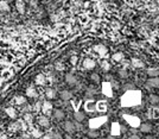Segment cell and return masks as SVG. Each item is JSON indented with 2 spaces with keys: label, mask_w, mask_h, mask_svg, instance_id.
<instances>
[{
  "label": "cell",
  "mask_w": 159,
  "mask_h": 139,
  "mask_svg": "<svg viewBox=\"0 0 159 139\" xmlns=\"http://www.w3.org/2000/svg\"><path fill=\"white\" fill-rule=\"evenodd\" d=\"M41 107H42V106H41V104H39V102H37V104L34 105V109H36V111H39V109H41Z\"/></svg>",
  "instance_id": "obj_42"
},
{
  "label": "cell",
  "mask_w": 159,
  "mask_h": 139,
  "mask_svg": "<svg viewBox=\"0 0 159 139\" xmlns=\"http://www.w3.org/2000/svg\"><path fill=\"white\" fill-rule=\"evenodd\" d=\"M93 49H94V51L96 54H99V56H101V57H105L107 55V53H108V49L103 44H95Z\"/></svg>",
  "instance_id": "obj_6"
},
{
  "label": "cell",
  "mask_w": 159,
  "mask_h": 139,
  "mask_svg": "<svg viewBox=\"0 0 159 139\" xmlns=\"http://www.w3.org/2000/svg\"><path fill=\"white\" fill-rule=\"evenodd\" d=\"M64 139H72V138H71V136L68 133V136H65V138H64Z\"/></svg>",
  "instance_id": "obj_45"
},
{
  "label": "cell",
  "mask_w": 159,
  "mask_h": 139,
  "mask_svg": "<svg viewBox=\"0 0 159 139\" xmlns=\"http://www.w3.org/2000/svg\"><path fill=\"white\" fill-rule=\"evenodd\" d=\"M146 74H147L149 77H157V76H159V69L158 68H149L146 70Z\"/></svg>",
  "instance_id": "obj_18"
},
{
  "label": "cell",
  "mask_w": 159,
  "mask_h": 139,
  "mask_svg": "<svg viewBox=\"0 0 159 139\" xmlns=\"http://www.w3.org/2000/svg\"><path fill=\"white\" fill-rule=\"evenodd\" d=\"M124 119L127 121V124L131 126V127H133V129H138L139 126H140V124H141L140 118H139V117H137V115L125 114V115H124Z\"/></svg>",
  "instance_id": "obj_3"
},
{
  "label": "cell",
  "mask_w": 159,
  "mask_h": 139,
  "mask_svg": "<svg viewBox=\"0 0 159 139\" xmlns=\"http://www.w3.org/2000/svg\"><path fill=\"white\" fill-rule=\"evenodd\" d=\"M5 112H6V114H7L11 119H16V118H17V111H16L13 107H7V108L5 109Z\"/></svg>",
  "instance_id": "obj_23"
},
{
  "label": "cell",
  "mask_w": 159,
  "mask_h": 139,
  "mask_svg": "<svg viewBox=\"0 0 159 139\" xmlns=\"http://www.w3.org/2000/svg\"><path fill=\"white\" fill-rule=\"evenodd\" d=\"M59 96H61V99H62L63 101H69L72 98V93L70 91L64 89V91H62V92L59 93Z\"/></svg>",
  "instance_id": "obj_17"
},
{
  "label": "cell",
  "mask_w": 159,
  "mask_h": 139,
  "mask_svg": "<svg viewBox=\"0 0 159 139\" xmlns=\"http://www.w3.org/2000/svg\"><path fill=\"white\" fill-rule=\"evenodd\" d=\"M45 96L47 100H52L56 98V91L54 89V88H46L45 91Z\"/></svg>",
  "instance_id": "obj_19"
},
{
  "label": "cell",
  "mask_w": 159,
  "mask_h": 139,
  "mask_svg": "<svg viewBox=\"0 0 159 139\" xmlns=\"http://www.w3.org/2000/svg\"><path fill=\"white\" fill-rule=\"evenodd\" d=\"M150 104H152V105H158L159 104V96L157 94H151L150 95Z\"/></svg>",
  "instance_id": "obj_31"
},
{
  "label": "cell",
  "mask_w": 159,
  "mask_h": 139,
  "mask_svg": "<svg viewBox=\"0 0 159 139\" xmlns=\"http://www.w3.org/2000/svg\"><path fill=\"white\" fill-rule=\"evenodd\" d=\"M83 68L87 69V70H93L95 67H96V62L93 59V58H84L83 61Z\"/></svg>",
  "instance_id": "obj_9"
},
{
  "label": "cell",
  "mask_w": 159,
  "mask_h": 139,
  "mask_svg": "<svg viewBox=\"0 0 159 139\" xmlns=\"http://www.w3.org/2000/svg\"><path fill=\"white\" fill-rule=\"evenodd\" d=\"M101 68L105 70V71H109L111 70V63H109L107 59H103L101 62Z\"/></svg>",
  "instance_id": "obj_30"
},
{
  "label": "cell",
  "mask_w": 159,
  "mask_h": 139,
  "mask_svg": "<svg viewBox=\"0 0 159 139\" xmlns=\"http://www.w3.org/2000/svg\"><path fill=\"white\" fill-rule=\"evenodd\" d=\"M24 121H25L26 124H32L33 122V115L31 114V113H25L24 114Z\"/></svg>",
  "instance_id": "obj_29"
},
{
  "label": "cell",
  "mask_w": 159,
  "mask_h": 139,
  "mask_svg": "<svg viewBox=\"0 0 159 139\" xmlns=\"http://www.w3.org/2000/svg\"><path fill=\"white\" fill-rule=\"evenodd\" d=\"M139 129L142 133H150L152 131V125L150 122H144V124H140Z\"/></svg>",
  "instance_id": "obj_14"
},
{
  "label": "cell",
  "mask_w": 159,
  "mask_h": 139,
  "mask_svg": "<svg viewBox=\"0 0 159 139\" xmlns=\"http://www.w3.org/2000/svg\"><path fill=\"white\" fill-rule=\"evenodd\" d=\"M11 10L10 4L7 0H0V11L1 12H8Z\"/></svg>",
  "instance_id": "obj_22"
},
{
  "label": "cell",
  "mask_w": 159,
  "mask_h": 139,
  "mask_svg": "<svg viewBox=\"0 0 159 139\" xmlns=\"http://www.w3.org/2000/svg\"><path fill=\"white\" fill-rule=\"evenodd\" d=\"M112 58L115 61V62H121L122 59H124V54L122 53H115V54H113L112 55Z\"/></svg>",
  "instance_id": "obj_28"
},
{
  "label": "cell",
  "mask_w": 159,
  "mask_h": 139,
  "mask_svg": "<svg viewBox=\"0 0 159 139\" xmlns=\"http://www.w3.org/2000/svg\"><path fill=\"white\" fill-rule=\"evenodd\" d=\"M152 117L153 118H159V109L158 108H154L152 111Z\"/></svg>",
  "instance_id": "obj_39"
},
{
  "label": "cell",
  "mask_w": 159,
  "mask_h": 139,
  "mask_svg": "<svg viewBox=\"0 0 159 139\" xmlns=\"http://www.w3.org/2000/svg\"><path fill=\"white\" fill-rule=\"evenodd\" d=\"M147 84L151 88H159V76H157V77H150L147 80Z\"/></svg>",
  "instance_id": "obj_15"
},
{
  "label": "cell",
  "mask_w": 159,
  "mask_h": 139,
  "mask_svg": "<svg viewBox=\"0 0 159 139\" xmlns=\"http://www.w3.org/2000/svg\"><path fill=\"white\" fill-rule=\"evenodd\" d=\"M102 93L107 98H113V88L111 82H103L102 83Z\"/></svg>",
  "instance_id": "obj_5"
},
{
  "label": "cell",
  "mask_w": 159,
  "mask_h": 139,
  "mask_svg": "<svg viewBox=\"0 0 159 139\" xmlns=\"http://www.w3.org/2000/svg\"><path fill=\"white\" fill-rule=\"evenodd\" d=\"M145 139H154V137H153V136H151V134H147V136L145 137Z\"/></svg>",
  "instance_id": "obj_43"
},
{
  "label": "cell",
  "mask_w": 159,
  "mask_h": 139,
  "mask_svg": "<svg viewBox=\"0 0 159 139\" xmlns=\"http://www.w3.org/2000/svg\"><path fill=\"white\" fill-rule=\"evenodd\" d=\"M105 139H116V137H114V136H112V134H111V136H108V137H106Z\"/></svg>",
  "instance_id": "obj_44"
},
{
  "label": "cell",
  "mask_w": 159,
  "mask_h": 139,
  "mask_svg": "<svg viewBox=\"0 0 159 139\" xmlns=\"http://www.w3.org/2000/svg\"><path fill=\"white\" fill-rule=\"evenodd\" d=\"M13 101H14V104H16V105L21 106V105H24V104H26V98H25V96L19 95V96H16Z\"/></svg>",
  "instance_id": "obj_27"
},
{
  "label": "cell",
  "mask_w": 159,
  "mask_h": 139,
  "mask_svg": "<svg viewBox=\"0 0 159 139\" xmlns=\"http://www.w3.org/2000/svg\"><path fill=\"white\" fill-rule=\"evenodd\" d=\"M31 134H32V137L33 138H42V136H43V133H42V131L41 130H38V129H33L32 131H31Z\"/></svg>",
  "instance_id": "obj_33"
},
{
  "label": "cell",
  "mask_w": 159,
  "mask_h": 139,
  "mask_svg": "<svg viewBox=\"0 0 159 139\" xmlns=\"http://www.w3.org/2000/svg\"><path fill=\"white\" fill-rule=\"evenodd\" d=\"M131 64H132L134 68H137V69H141V68L145 67L144 62H142L140 58H137V57H133V58L131 59Z\"/></svg>",
  "instance_id": "obj_12"
},
{
  "label": "cell",
  "mask_w": 159,
  "mask_h": 139,
  "mask_svg": "<svg viewBox=\"0 0 159 139\" xmlns=\"http://www.w3.org/2000/svg\"><path fill=\"white\" fill-rule=\"evenodd\" d=\"M64 130H65V132H67V133L72 134V133H74V132L76 131L75 122H72V121H70V120L65 121V122H64Z\"/></svg>",
  "instance_id": "obj_10"
},
{
  "label": "cell",
  "mask_w": 159,
  "mask_h": 139,
  "mask_svg": "<svg viewBox=\"0 0 159 139\" xmlns=\"http://www.w3.org/2000/svg\"><path fill=\"white\" fill-rule=\"evenodd\" d=\"M55 69L58 70V71H62V70H64V64L62 62H56L55 63Z\"/></svg>",
  "instance_id": "obj_35"
},
{
  "label": "cell",
  "mask_w": 159,
  "mask_h": 139,
  "mask_svg": "<svg viewBox=\"0 0 159 139\" xmlns=\"http://www.w3.org/2000/svg\"><path fill=\"white\" fill-rule=\"evenodd\" d=\"M128 139H140V137L137 136V134H132V136L128 137Z\"/></svg>",
  "instance_id": "obj_41"
},
{
  "label": "cell",
  "mask_w": 159,
  "mask_h": 139,
  "mask_svg": "<svg viewBox=\"0 0 159 139\" xmlns=\"http://www.w3.org/2000/svg\"><path fill=\"white\" fill-rule=\"evenodd\" d=\"M89 138H92V139H95V138H97L100 136V133H99V131H96V130H93V129H90V131H88V134H87Z\"/></svg>",
  "instance_id": "obj_32"
},
{
  "label": "cell",
  "mask_w": 159,
  "mask_h": 139,
  "mask_svg": "<svg viewBox=\"0 0 159 139\" xmlns=\"http://www.w3.org/2000/svg\"><path fill=\"white\" fill-rule=\"evenodd\" d=\"M111 134L114 136V137H119L121 134V126L118 121H114L112 122L111 125Z\"/></svg>",
  "instance_id": "obj_7"
},
{
  "label": "cell",
  "mask_w": 159,
  "mask_h": 139,
  "mask_svg": "<svg viewBox=\"0 0 159 139\" xmlns=\"http://www.w3.org/2000/svg\"><path fill=\"white\" fill-rule=\"evenodd\" d=\"M36 83L39 84V86H44L46 83V77L43 74H38L37 76H36Z\"/></svg>",
  "instance_id": "obj_24"
},
{
  "label": "cell",
  "mask_w": 159,
  "mask_h": 139,
  "mask_svg": "<svg viewBox=\"0 0 159 139\" xmlns=\"http://www.w3.org/2000/svg\"><path fill=\"white\" fill-rule=\"evenodd\" d=\"M41 109H42V112H43V114L47 117V115L51 114V112H52V109H54V106H52V104L50 102V101H44V102L42 104Z\"/></svg>",
  "instance_id": "obj_4"
},
{
  "label": "cell",
  "mask_w": 159,
  "mask_h": 139,
  "mask_svg": "<svg viewBox=\"0 0 159 139\" xmlns=\"http://www.w3.org/2000/svg\"><path fill=\"white\" fill-rule=\"evenodd\" d=\"M54 112V118L56 119V120H63L64 118H65V113L62 111V109H55V111H52Z\"/></svg>",
  "instance_id": "obj_16"
},
{
  "label": "cell",
  "mask_w": 159,
  "mask_h": 139,
  "mask_svg": "<svg viewBox=\"0 0 159 139\" xmlns=\"http://www.w3.org/2000/svg\"><path fill=\"white\" fill-rule=\"evenodd\" d=\"M107 109V104L106 101H97L96 102V111L99 112H105Z\"/></svg>",
  "instance_id": "obj_25"
},
{
  "label": "cell",
  "mask_w": 159,
  "mask_h": 139,
  "mask_svg": "<svg viewBox=\"0 0 159 139\" xmlns=\"http://www.w3.org/2000/svg\"><path fill=\"white\" fill-rule=\"evenodd\" d=\"M26 96H29V98H37L38 93H37V91H36L33 87H29L26 89Z\"/></svg>",
  "instance_id": "obj_26"
},
{
  "label": "cell",
  "mask_w": 159,
  "mask_h": 139,
  "mask_svg": "<svg viewBox=\"0 0 159 139\" xmlns=\"http://www.w3.org/2000/svg\"><path fill=\"white\" fill-rule=\"evenodd\" d=\"M38 125L42 126V127L47 129L49 126H50V119H49L46 115H42L38 118Z\"/></svg>",
  "instance_id": "obj_11"
},
{
  "label": "cell",
  "mask_w": 159,
  "mask_h": 139,
  "mask_svg": "<svg viewBox=\"0 0 159 139\" xmlns=\"http://www.w3.org/2000/svg\"><path fill=\"white\" fill-rule=\"evenodd\" d=\"M77 61H78V57L76 56V55H72L71 57H70V63L72 66H76L77 64Z\"/></svg>",
  "instance_id": "obj_36"
},
{
  "label": "cell",
  "mask_w": 159,
  "mask_h": 139,
  "mask_svg": "<svg viewBox=\"0 0 159 139\" xmlns=\"http://www.w3.org/2000/svg\"><path fill=\"white\" fill-rule=\"evenodd\" d=\"M16 7H17V11L19 12L20 15H24V13H25V4L23 3V0H17Z\"/></svg>",
  "instance_id": "obj_20"
},
{
  "label": "cell",
  "mask_w": 159,
  "mask_h": 139,
  "mask_svg": "<svg viewBox=\"0 0 159 139\" xmlns=\"http://www.w3.org/2000/svg\"><path fill=\"white\" fill-rule=\"evenodd\" d=\"M74 118L77 122H82L84 119H85V114H84V112H81V111H76L74 113Z\"/></svg>",
  "instance_id": "obj_21"
},
{
  "label": "cell",
  "mask_w": 159,
  "mask_h": 139,
  "mask_svg": "<svg viewBox=\"0 0 159 139\" xmlns=\"http://www.w3.org/2000/svg\"><path fill=\"white\" fill-rule=\"evenodd\" d=\"M42 139H54L51 134H45V136H42Z\"/></svg>",
  "instance_id": "obj_40"
},
{
  "label": "cell",
  "mask_w": 159,
  "mask_h": 139,
  "mask_svg": "<svg viewBox=\"0 0 159 139\" xmlns=\"http://www.w3.org/2000/svg\"><path fill=\"white\" fill-rule=\"evenodd\" d=\"M82 139H92V138H89V137H88V136H85V137H83V138H82Z\"/></svg>",
  "instance_id": "obj_46"
},
{
  "label": "cell",
  "mask_w": 159,
  "mask_h": 139,
  "mask_svg": "<svg viewBox=\"0 0 159 139\" xmlns=\"http://www.w3.org/2000/svg\"><path fill=\"white\" fill-rule=\"evenodd\" d=\"M92 80L95 81V82H99L100 81V76L99 74H92Z\"/></svg>",
  "instance_id": "obj_38"
},
{
  "label": "cell",
  "mask_w": 159,
  "mask_h": 139,
  "mask_svg": "<svg viewBox=\"0 0 159 139\" xmlns=\"http://www.w3.org/2000/svg\"><path fill=\"white\" fill-rule=\"evenodd\" d=\"M141 92L137 89H127L126 93L121 96L120 102L122 107H134L141 104Z\"/></svg>",
  "instance_id": "obj_1"
},
{
  "label": "cell",
  "mask_w": 159,
  "mask_h": 139,
  "mask_svg": "<svg viewBox=\"0 0 159 139\" xmlns=\"http://www.w3.org/2000/svg\"><path fill=\"white\" fill-rule=\"evenodd\" d=\"M119 76H120L121 79H127V77H128V71H127L126 69L119 70Z\"/></svg>",
  "instance_id": "obj_34"
},
{
  "label": "cell",
  "mask_w": 159,
  "mask_h": 139,
  "mask_svg": "<svg viewBox=\"0 0 159 139\" xmlns=\"http://www.w3.org/2000/svg\"><path fill=\"white\" fill-rule=\"evenodd\" d=\"M52 138H54V139H64V137L59 132H55V133L52 134Z\"/></svg>",
  "instance_id": "obj_37"
},
{
  "label": "cell",
  "mask_w": 159,
  "mask_h": 139,
  "mask_svg": "<svg viewBox=\"0 0 159 139\" xmlns=\"http://www.w3.org/2000/svg\"><path fill=\"white\" fill-rule=\"evenodd\" d=\"M84 109L85 112H89V113H94L96 112V102L94 100H88V101H85V104H84Z\"/></svg>",
  "instance_id": "obj_8"
},
{
  "label": "cell",
  "mask_w": 159,
  "mask_h": 139,
  "mask_svg": "<svg viewBox=\"0 0 159 139\" xmlns=\"http://www.w3.org/2000/svg\"><path fill=\"white\" fill-rule=\"evenodd\" d=\"M108 120V118L106 115L103 117H97V118H93L89 120V127L93 129V130H97L99 127H101V126L103 124H106V121Z\"/></svg>",
  "instance_id": "obj_2"
},
{
  "label": "cell",
  "mask_w": 159,
  "mask_h": 139,
  "mask_svg": "<svg viewBox=\"0 0 159 139\" xmlns=\"http://www.w3.org/2000/svg\"><path fill=\"white\" fill-rule=\"evenodd\" d=\"M65 82H67L69 86H75L76 82H77V79H76V76H75L74 74L69 73V74L65 75Z\"/></svg>",
  "instance_id": "obj_13"
}]
</instances>
